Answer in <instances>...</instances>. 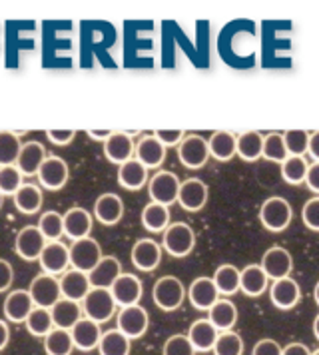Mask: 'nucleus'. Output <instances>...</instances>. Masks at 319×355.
Wrapping results in <instances>:
<instances>
[{"instance_id": "11", "label": "nucleus", "mask_w": 319, "mask_h": 355, "mask_svg": "<svg viewBox=\"0 0 319 355\" xmlns=\"http://www.w3.org/2000/svg\"><path fill=\"white\" fill-rule=\"evenodd\" d=\"M38 182H40V188H46V190H62L70 178V170H68V164L60 156H46V160L42 162L40 170H38Z\"/></svg>"}, {"instance_id": "23", "label": "nucleus", "mask_w": 319, "mask_h": 355, "mask_svg": "<svg viewBox=\"0 0 319 355\" xmlns=\"http://www.w3.org/2000/svg\"><path fill=\"white\" fill-rule=\"evenodd\" d=\"M120 274H122V263H120V259L114 258V256H102L100 261L88 272V279H90V286H92V288L110 290L112 284L118 279V275Z\"/></svg>"}, {"instance_id": "55", "label": "nucleus", "mask_w": 319, "mask_h": 355, "mask_svg": "<svg viewBox=\"0 0 319 355\" xmlns=\"http://www.w3.org/2000/svg\"><path fill=\"white\" fill-rule=\"evenodd\" d=\"M282 355H311V349L305 343L293 341V343H289L286 347H282Z\"/></svg>"}, {"instance_id": "29", "label": "nucleus", "mask_w": 319, "mask_h": 355, "mask_svg": "<svg viewBox=\"0 0 319 355\" xmlns=\"http://www.w3.org/2000/svg\"><path fill=\"white\" fill-rule=\"evenodd\" d=\"M118 184L130 192L142 190L148 184V168L136 158H130L128 162L118 166Z\"/></svg>"}, {"instance_id": "16", "label": "nucleus", "mask_w": 319, "mask_h": 355, "mask_svg": "<svg viewBox=\"0 0 319 355\" xmlns=\"http://www.w3.org/2000/svg\"><path fill=\"white\" fill-rule=\"evenodd\" d=\"M268 290H270L271 304L277 309H291L300 304V297H302L300 284L291 275L282 277V279H273Z\"/></svg>"}, {"instance_id": "47", "label": "nucleus", "mask_w": 319, "mask_h": 355, "mask_svg": "<svg viewBox=\"0 0 319 355\" xmlns=\"http://www.w3.org/2000/svg\"><path fill=\"white\" fill-rule=\"evenodd\" d=\"M24 184V176L12 166H0V192L2 196H15L16 190Z\"/></svg>"}, {"instance_id": "39", "label": "nucleus", "mask_w": 319, "mask_h": 355, "mask_svg": "<svg viewBox=\"0 0 319 355\" xmlns=\"http://www.w3.org/2000/svg\"><path fill=\"white\" fill-rule=\"evenodd\" d=\"M42 339H44L46 355H70L74 352V341H72V336H70V329L54 327Z\"/></svg>"}, {"instance_id": "26", "label": "nucleus", "mask_w": 319, "mask_h": 355, "mask_svg": "<svg viewBox=\"0 0 319 355\" xmlns=\"http://www.w3.org/2000/svg\"><path fill=\"white\" fill-rule=\"evenodd\" d=\"M134 158L140 162V164H144L148 170L160 168L164 164V160H166V146L162 144L154 134L142 136L140 142L136 144Z\"/></svg>"}, {"instance_id": "5", "label": "nucleus", "mask_w": 319, "mask_h": 355, "mask_svg": "<svg viewBox=\"0 0 319 355\" xmlns=\"http://www.w3.org/2000/svg\"><path fill=\"white\" fill-rule=\"evenodd\" d=\"M68 254H70V268L80 270V272H86V274H88L96 263L100 261V258L104 256L100 243L96 242L92 236L74 240V242L68 245Z\"/></svg>"}, {"instance_id": "44", "label": "nucleus", "mask_w": 319, "mask_h": 355, "mask_svg": "<svg viewBox=\"0 0 319 355\" xmlns=\"http://www.w3.org/2000/svg\"><path fill=\"white\" fill-rule=\"evenodd\" d=\"M261 158L270 162H282L287 158L286 142H284V134L279 132H271L268 136H264V148H261Z\"/></svg>"}, {"instance_id": "45", "label": "nucleus", "mask_w": 319, "mask_h": 355, "mask_svg": "<svg viewBox=\"0 0 319 355\" xmlns=\"http://www.w3.org/2000/svg\"><path fill=\"white\" fill-rule=\"evenodd\" d=\"M22 142L15 132H0V166H12L20 154Z\"/></svg>"}, {"instance_id": "21", "label": "nucleus", "mask_w": 319, "mask_h": 355, "mask_svg": "<svg viewBox=\"0 0 319 355\" xmlns=\"http://www.w3.org/2000/svg\"><path fill=\"white\" fill-rule=\"evenodd\" d=\"M64 220V236H68L72 242L80 240V238H88L92 232V214L80 206H74L70 210L62 214Z\"/></svg>"}, {"instance_id": "1", "label": "nucleus", "mask_w": 319, "mask_h": 355, "mask_svg": "<svg viewBox=\"0 0 319 355\" xmlns=\"http://www.w3.org/2000/svg\"><path fill=\"white\" fill-rule=\"evenodd\" d=\"M162 238V250H166L174 258H186L190 256L191 250L196 248V232L186 222H174L166 227Z\"/></svg>"}, {"instance_id": "42", "label": "nucleus", "mask_w": 319, "mask_h": 355, "mask_svg": "<svg viewBox=\"0 0 319 355\" xmlns=\"http://www.w3.org/2000/svg\"><path fill=\"white\" fill-rule=\"evenodd\" d=\"M38 230L42 232V236L46 238V242H58L64 236V220L62 214L54 210L44 211L38 220Z\"/></svg>"}, {"instance_id": "41", "label": "nucleus", "mask_w": 319, "mask_h": 355, "mask_svg": "<svg viewBox=\"0 0 319 355\" xmlns=\"http://www.w3.org/2000/svg\"><path fill=\"white\" fill-rule=\"evenodd\" d=\"M307 168H309V162L305 160V156H287L286 160L282 162V178L291 186L303 184Z\"/></svg>"}, {"instance_id": "56", "label": "nucleus", "mask_w": 319, "mask_h": 355, "mask_svg": "<svg viewBox=\"0 0 319 355\" xmlns=\"http://www.w3.org/2000/svg\"><path fill=\"white\" fill-rule=\"evenodd\" d=\"M307 154L313 158V162H319V130L309 134V146H307Z\"/></svg>"}, {"instance_id": "18", "label": "nucleus", "mask_w": 319, "mask_h": 355, "mask_svg": "<svg viewBox=\"0 0 319 355\" xmlns=\"http://www.w3.org/2000/svg\"><path fill=\"white\" fill-rule=\"evenodd\" d=\"M186 297L190 300V304L196 309L207 311L222 295L218 293V288H216V284H214L212 277L200 275V277H196L190 284V288L186 291Z\"/></svg>"}, {"instance_id": "59", "label": "nucleus", "mask_w": 319, "mask_h": 355, "mask_svg": "<svg viewBox=\"0 0 319 355\" xmlns=\"http://www.w3.org/2000/svg\"><path fill=\"white\" fill-rule=\"evenodd\" d=\"M313 336L319 341V313L316 315V320H313Z\"/></svg>"}, {"instance_id": "20", "label": "nucleus", "mask_w": 319, "mask_h": 355, "mask_svg": "<svg viewBox=\"0 0 319 355\" xmlns=\"http://www.w3.org/2000/svg\"><path fill=\"white\" fill-rule=\"evenodd\" d=\"M58 284H60L62 297L74 300V302H82L86 297V293L92 290L88 274L74 270V268H68L62 275H58Z\"/></svg>"}, {"instance_id": "34", "label": "nucleus", "mask_w": 319, "mask_h": 355, "mask_svg": "<svg viewBox=\"0 0 319 355\" xmlns=\"http://www.w3.org/2000/svg\"><path fill=\"white\" fill-rule=\"evenodd\" d=\"M142 226L152 232V234H162L166 227L170 226V206H164V204H158V202H148L144 206L142 216Z\"/></svg>"}, {"instance_id": "9", "label": "nucleus", "mask_w": 319, "mask_h": 355, "mask_svg": "<svg viewBox=\"0 0 319 355\" xmlns=\"http://www.w3.org/2000/svg\"><path fill=\"white\" fill-rule=\"evenodd\" d=\"M28 293H31L32 302L36 307H50L54 306L62 293H60V284H58V277L50 274H38L31 282V288H28Z\"/></svg>"}, {"instance_id": "48", "label": "nucleus", "mask_w": 319, "mask_h": 355, "mask_svg": "<svg viewBox=\"0 0 319 355\" xmlns=\"http://www.w3.org/2000/svg\"><path fill=\"white\" fill-rule=\"evenodd\" d=\"M162 355H196V349L186 334H175L166 339L162 347Z\"/></svg>"}, {"instance_id": "46", "label": "nucleus", "mask_w": 319, "mask_h": 355, "mask_svg": "<svg viewBox=\"0 0 319 355\" xmlns=\"http://www.w3.org/2000/svg\"><path fill=\"white\" fill-rule=\"evenodd\" d=\"M287 156H305L309 146V132L307 130H287L284 132Z\"/></svg>"}, {"instance_id": "28", "label": "nucleus", "mask_w": 319, "mask_h": 355, "mask_svg": "<svg viewBox=\"0 0 319 355\" xmlns=\"http://www.w3.org/2000/svg\"><path fill=\"white\" fill-rule=\"evenodd\" d=\"M270 288V277L261 270L259 263H250L239 270V291L250 297H257Z\"/></svg>"}, {"instance_id": "49", "label": "nucleus", "mask_w": 319, "mask_h": 355, "mask_svg": "<svg viewBox=\"0 0 319 355\" xmlns=\"http://www.w3.org/2000/svg\"><path fill=\"white\" fill-rule=\"evenodd\" d=\"M302 220L305 226L313 232H319V196L309 198L302 208Z\"/></svg>"}, {"instance_id": "25", "label": "nucleus", "mask_w": 319, "mask_h": 355, "mask_svg": "<svg viewBox=\"0 0 319 355\" xmlns=\"http://www.w3.org/2000/svg\"><path fill=\"white\" fill-rule=\"evenodd\" d=\"M70 336H72V341H74L76 349H80V352H92L100 343L102 327H100V323L92 322L88 318H82L80 322L72 325Z\"/></svg>"}, {"instance_id": "33", "label": "nucleus", "mask_w": 319, "mask_h": 355, "mask_svg": "<svg viewBox=\"0 0 319 355\" xmlns=\"http://www.w3.org/2000/svg\"><path fill=\"white\" fill-rule=\"evenodd\" d=\"M15 198V206L16 210L22 211V214H36V211L42 208V202H44V196H42V188L32 184V182H24L16 194L12 196Z\"/></svg>"}, {"instance_id": "61", "label": "nucleus", "mask_w": 319, "mask_h": 355, "mask_svg": "<svg viewBox=\"0 0 319 355\" xmlns=\"http://www.w3.org/2000/svg\"><path fill=\"white\" fill-rule=\"evenodd\" d=\"M2 204H4V196H2V192H0V210H2Z\"/></svg>"}, {"instance_id": "15", "label": "nucleus", "mask_w": 319, "mask_h": 355, "mask_svg": "<svg viewBox=\"0 0 319 355\" xmlns=\"http://www.w3.org/2000/svg\"><path fill=\"white\" fill-rule=\"evenodd\" d=\"M209 190L200 178H188L180 184L178 204L186 211H200L207 204Z\"/></svg>"}, {"instance_id": "27", "label": "nucleus", "mask_w": 319, "mask_h": 355, "mask_svg": "<svg viewBox=\"0 0 319 355\" xmlns=\"http://www.w3.org/2000/svg\"><path fill=\"white\" fill-rule=\"evenodd\" d=\"M32 309H34V302H32L28 290L10 291L4 300V306H2L6 322L12 323H24Z\"/></svg>"}, {"instance_id": "37", "label": "nucleus", "mask_w": 319, "mask_h": 355, "mask_svg": "<svg viewBox=\"0 0 319 355\" xmlns=\"http://www.w3.org/2000/svg\"><path fill=\"white\" fill-rule=\"evenodd\" d=\"M212 279H214V284L218 288V293L223 295V297H230V295L239 291V270L234 263H222L214 272Z\"/></svg>"}, {"instance_id": "10", "label": "nucleus", "mask_w": 319, "mask_h": 355, "mask_svg": "<svg viewBox=\"0 0 319 355\" xmlns=\"http://www.w3.org/2000/svg\"><path fill=\"white\" fill-rule=\"evenodd\" d=\"M144 286L140 282V277L134 274H122L118 275V279L112 284L110 293L116 302L118 307H128V306H138L140 300H142Z\"/></svg>"}, {"instance_id": "24", "label": "nucleus", "mask_w": 319, "mask_h": 355, "mask_svg": "<svg viewBox=\"0 0 319 355\" xmlns=\"http://www.w3.org/2000/svg\"><path fill=\"white\" fill-rule=\"evenodd\" d=\"M44 160H46V148L40 144V142L32 140V142L22 144L15 166L20 170L22 176L31 178L38 174V170H40V166H42Z\"/></svg>"}, {"instance_id": "17", "label": "nucleus", "mask_w": 319, "mask_h": 355, "mask_svg": "<svg viewBox=\"0 0 319 355\" xmlns=\"http://www.w3.org/2000/svg\"><path fill=\"white\" fill-rule=\"evenodd\" d=\"M130 258L140 272H154L162 261V245L156 240L140 238L132 245Z\"/></svg>"}, {"instance_id": "36", "label": "nucleus", "mask_w": 319, "mask_h": 355, "mask_svg": "<svg viewBox=\"0 0 319 355\" xmlns=\"http://www.w3.org/2000/svg\"><path fill=\"white\" fill-rule=\"evenodd\" d=\"M96 349L100 352V355H130L132 339L126 338L120 329H108L102 331V338Z\"/></svg>"}, {"instance_id": "57", "label": "nucleus", "mask_w": 319, "mask_h": 355, "mask_svg": "<svg viewBox=\"0 0 319 355\" xmlns=\"http://www.w3.org/2000/svg\"><path fill=\"white\" fill-rule=\"evenodd\" d=\"M10 341V327H8V322L6 320H0V352L8 345Z\"/></svg>"}, {"instance_id": "12", "label": "nucleus", "mask_w": 319, "mask_h": 355, "mask_svg": "<svg viewBox=\"0 0 319 355\" xmlns=\"http://www.w3.org/2000/svg\"><path fill=\"white\" fill-rule=\"evenodd\" d=\"M44 245H46V238L42 236L38 226H24L16 234L15 252L18 254V258L26 261H38Z\"/></svg>"}, {"instance_id": "50", "label": "nucleus", "mask_w": 319, "mask_h": 355, "mask_svg": "<svg viewBox=\"0 0 319 355\" xmlns=\"http://www.w3.org/2000/svg\"><path fill=\"white\" fill-rule=\"evenodd\" d=\"M252 355H282V345L275 339H259L252 349Z\"/></svg>"}, {"instance_id": "8", "label": "nucleus", "mask_w": 319, "mask_h": 355, "mask_svg": "<svg viewBox=\"0 0 319 355\" xmlns=\"http://www.w3.org/2000/svg\"><path fill=\"white\" fill-rule=\"evenodd\" d=\"M180 178L170 170H160L154 176L148 180V192L152 202H158L164 206H172L178 202V192H180Z\"/></svg>"}, {"instance_id": "43", "label": "nucleus", "mask_w": 319, "mask_h": 355, "mask_svg": "<svg viewBox=\"0 0 319 355\" xmlns=\"http://www.w3.org/2000/svg\"><path fill=\"white\" fill-rule=\"evenodd\" d=\"M212 352H214V355H243V339L234 329L220 331Z\"/></svg>"}, {"instance_id": "30", "label": "nucleus", "mask_w": 319, "mask_h": 355, "mask_svg": "<svg viewBox=\"0 0 319 355\" xmlns=\"http://www.w3.org/2000/svg\"><path fill=\"white\" fill-rule=\"evenodd\" d=\"M207 320L218 331H230L238 322V307L232 300L220 297L214 306L207 309Z\"/></svg>"}, {"instance_id": "22", "label": "nucleus", "mask_w": 319, "mask_h": 355, "mask_svg": "<svg viewBox=\"0 0 319 355\" xmlns=\"http://www.w3.org/2000/svg\"><path fill=\"white\" fill-rule=\"evenodd\" d=\"M94 218L104 224V226H114L122 220L124 216V202L118 194H112V192H106V194L98 196L94 202Z\"/></svg>"}, {"instance_id": "14", "label": "nucleus", "mask_w": 319, "mask_h": 355, "mask_svg": "<svg viewBox=\"0 0 319 355\" xmlns=\"http://www.w3.org/2000/svg\"><path fill=\"white\" fill-rule=\"evenodd\" d=\"M38 263L42 268L44 274L50 275H62L68 268H70V254H68V245L62 243L60 240L58 242H46L40 258H38Z\"/></svg>"}, {"instance_id": "7", "label": "nucleus", "mask_w": 319, "mask_h": 355, "mask_svg": "<svg viewBox=\"0 0 319 355\" xmlns=\"http://www.w3.org/2000/svg\"><path fill=\"white\" fill-rule=\"evenodd\" d=\"M150 327V315L140 304L138 306L120 307L116 313V329H120L126 338L138 339Z\"/></svg>"}, {"instance_id": "3", "label": "nucleus", "mask_w": 319, "mask_h": 355, "mask_svg": "<svg viewBox=\"0 0 319 355\" xmlns=\"http://www.w3.org/2000/svg\"><path fill=\"white\" fill-rule=\"evenodd\" d=\"M152 300L162 311H175L186 300V288L180 277L164 275L152 288Z\"/></svg>"}, {"instance_id": "2", "label": "nucleus", "mask_w": 319, "mask_h": 355, "mask_svg": "<svg viewBox=\"0 0 319 355\" xmlns=\"http://www.w3.org/2000/svg\"><path fill=\"white\" fill-rule=\"evenodd\" d=\"M80 306H82L84 318L100 323V325L110 322L116 315V309H118L110 290H104V288H92L86 293V297L80 302Z\"/></svg>"}, {"instance_id": "62", "label": "nucleus", "mask_w": 319, "mask_h": 355, "mask_svg": "<svg viewBox=\"0 0 319 355\" xmlns=\"http://www.w3.org/2000/svg\"><path fill=\"white\" fill-rule=\"evenodd\" d=\"M311 355H319V349H316V352H311Z\"/></svg>"}, {"instance_id": "19", "label": "nucleus", "mask_w": 319, "mask_h": 355, "mask_svg": "<svg viewBox=\"0 0 319 355\" xmlns=\"http://www.w3.org/2000/svg\"><path fill=\"white\" fill-rule=\"evenodd\" d=\"M134 152H136V142H134L132 134H128V132L112 130L110 136L104 140V156L116 166L134 158Z\"/></svg>"}, {"instance_id": "40", "label": "nucleus", "mask_w": 319, "mask_h": 355, "mask_svg": "<svg viewBox=\"0 0 319 355\" xmlns=\"http://www.w3.org/2000/svg\"><path fill=\"white\" fill-rule=\"evenodd\" d=\"M24 325L28 329V334L34 338H44L52 329H54V322L50 315V309L46 307H36L28 313V318L24 320Z\"/></svg>"}, {"instance_id": "38", "label": "nucleus", "mask_w": 319, "mask_h": 355, "mask_svg": "<svg viewBox=\"0 0 319 355\" xmlns=\"http://www.w3.org/2000/svg\"><path fill=\"white\" fill-rule=\"evenodd\" d=\"M261 148H264V136L259 132H243L236 138V156L241 160L255 162L261 158Z\"/></svg>"}, {"instance_id": "6", "label": "nucleus", "mask_w": 319, "mask_h": 355, "mask_svg": "<svg viewBox=\"0 0 319 355\" xmlns=\"http://www.w3.org/2000/svg\"><path fill=\"white\" fill-rule=\"evenodd\" d=\"M178 158L180 162L190 168V170H200L204 168L209 160V148H207V138L200 134H188L184 140L178 144Z\"/></svg>"}, {"instance_id": "54", "label": "nucleus", "mask_w": 319, "mask_h": 355, "mask_svg": "<svg viewBox=\"0 0 319 355\" xmlns=\"http://www.w3.org/2000/svg\"><path fill=\"white\" fill-rule=\"evenodd\" d=\"M303 184H307V188H309L313 194L319 196V162L309 164L307 174H305V182H303Z\"/></svg>"}, {"instance_id": "4", "label": "nucleus", "mask_w": 319, "mask_h": 355, "mask_svg": "<svg viewBox=\"0 0 319 355\" xmlns=\"http://www.w3.org/2000/svg\"><path fill=\"white\" fill-rule=\"evenodd\" d=\"M293 218V208L282 196L268 198L259 208V222L270 232H284Z\"/></svg>"}, {"instance_id": "52", "label": "nucleus", "mask_w": 319, "mask_h": 355, "mask_svg": "<svg viewBox=\"0 0 319 355\" xmlns=\"http://www.w3.org/2000/svg\"><path fill=\"white\" fill-rule=\"evenodd\" d=\"M48 140L56 146L70 144L76 136V130H46Z\"/></svg>"}, {"instance_id": "32", "label": "nucleus", "mask_w": 319, "mask_h": 355, "mask_svg": "<svg viewBox=\"0 0 319 355\" xmlns=\"http://www.w3.org/2000/svg\"><path fill=\"white\" fill-rule=\"evenodd\" d=\"M186 336H188L196 352H212L220 331L212 325V322L207 318H204V320H196L191 323Z\"/></svg>"}, {"instance_id": "31", "label": "nucleus", "mask_w": 319, "mask_h": 355, "mask_svg": "<svg viewBox=\"0 0 319 355\" xmlns=\"http://www.w3.org/2000/svg\"><path fill=\"white\" fill-rule=\"evenodd\" d=\"M50 315H52L54 327H62V329H72V325L84 318L80 302L66 300V297H60L54 306L50 307Z\"/></svg>"}, {"instance_id": "60", "label": "nucleus", "mask_w": 319, "mask_h": 355, "mask_svg": "<svg viewBox=\"0 0 319 355\" xmlns=\"http://www.w3.org/2000/svg\"><path fill=\"white\" fill-rule=\"evenodd\" d=\"M313 300H316V304L319 306V282L316 284V288H313Z\"/></svg>"}, {"instance_id": "35", "label": "nucleus", "mask_w": 319, "mask_h": 355, "mask_svg": "<svg viewBox=\"0 0 319 355\" xmlns=\"http://www.w3.org/2000/svg\"><path fill=\"white\" fill-rule=\"evenodd\" d=\"M236 138L232 132H223L218 130L207 138V148H209V156L220 162L232 160L236 156Z\"/></svg>"}, {"instance_id": "13", "label": "nucleus", "mask_w": 319, "mask_h": 355, "mask_svg": "<svg viewBox=\"0 0 319 355\" xmlns=\"http://www.w3.org/2000/svg\"><path fill=\"white\" fill-rule=\"evenodd\" d=\"M259 266H261V270L266 272V275L270 277V282H273V279H282V277L291 275V270H293V258H291V254L287 252L286 248L273 245V248L264 252Z\"/></svg>"}, {"instance_id": "58", "label": "nucleus", "mask_w": 319, "mask_h": 355, "mask_svg": "<svg viewBox=\"0 0 319 355\" xmlns=\"http://www.w3.org/2000/svg\"><path fill=\"white\" fill-rule=\"evenodd\" d=\"M86 134H88L92 140H102V142H104V140L112 134V130H88Z\"/></svg>"}, {"instance_id": "51", "label": "nucleus", "mask_w": 319, "mask_h": 355, "mask_svg": "<svg viewBox=\"0 0 319 355\" xmlns=\"http://www.w3.org/2000/svg\"><path fill=\"white\" fill-rule=\"evenodd\" d=\"M154 136L158 138L162 144L166 146H178L182 140H184V136H186V132L184 130H156L154 132Z\"/></svg>"}, {"instance_id": "53", "label": "nucleus", "mask_w": 319, "mask_h": 355, "mask_svg": "<svg viewBox=\"0 0 319 355\" xmlns=\"http://www.w3.org/2000/svg\"><path fill=\"white\" fill-rule=\"evenodd\" d=\"M12 282H15V270H12L10 261L0 259V293L10 290Z\"/></svg>"}]
</instances>
